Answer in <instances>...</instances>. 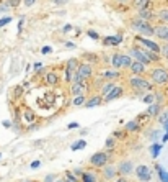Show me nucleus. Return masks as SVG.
<instances>
[{"instance_id":"nucleus-1","label":"nucleus","mask_w":168,"mask_h":182,"mask_svg":"<svg viewBox=\"0 0 168 182\" xmlns=\"http://www.w3.org/2000/svg\"><path fill=\"white\" fill-rule=\"evenodd\" d=\"M131 28H132L134 31L144 35V36H152V35H155V28H153L147 20H142V18H136V20L131 21Z\"/></svg>"},{"instance_id":"nucleus-2","label":"nucleus","mask_w":168,"mask_h":182,"mask_svg":"<svg viewBox=\"0 0 168 182\" xmlns=\"http://www.w3.org/2000/svg\"><path fill=\"white\" fill-rule=\"evenodd\" d=\"M111 151L113 149H108V153L106 151L93 153V154L90 156V159H88L90 166L91 167H105L108 164V161H109V154H111Z\"/></svg>"},{"instance_id":"nucleus-3","label":"nucleus","mask_w":168,"mask_h":182,"mask_svg":"<svg viewBox=\"0 0 168 182\" xmlns=\"http://www.w3.org/2000/svg\"><path fill=\"white\" fill-rule=\"evenodd\" d=\"M111 64H113V67H116V69L131 67V64H132V59H131V56L116 53V54H113V57H111Z\"/></svg>"},{"instance_id":"nucleus-4","label":"nucleus","mask_w":168,"mask_h":182,"mask_svg":"<svg viewBox=\"0 0 168 182\" xmlns=\"http://www.w3.org/2000/svg\"><path fill=\"white\" fill-rule=\"evenodd\" d=\"M129 84L131 87L134 89H139V90H152V82H149L147 79H144L141 76H134L129 79Z\"/></svg>"},{"instance_id":"nucleus-5","label":"nucleus","mask_w":168,"mask_h":182,"mask_svg":"<svg viewBox=\"0 0 168 182\" xmlns=\"http://www.w3.org/2000/svg\"><path fill=\"white\" fill-rule=\"evenodd\" d=\"M134 174H136V177L141 180V182H149L152 179V169H150L147 164H139L136 167Z\"/></svg>"},{"instance_id":"nucleus-6","label":"nucleus","mask_w":168,"mask_h":182,"mask_svg":"<svg viewBox=\"0 0 168 182\" xmlns=\"http://www.w3.org/2000/svg\"><path fill=\"white\" fill-rule=\"evenodd\" d=\"M150 79H152V82H153V84L163 85V84L168 82V72H166L165 69L157 67V69H153V71L150 72Z\"/></svg>"},{"instance_id":"nucleus-7","label":"nucleus","mask_w":168,"mask_h":182,"mask_svg":"<svg viewBox=\"0 0 168 182\" xmlns=\"http://www.w3.org/2000/svg\"><path fill=\"white\" fill-rule=\"evenodd\" d=\"M129 53H131V56L134 57V61H141V62H144V64H145V66H149V64L152 62V61H150V57H149L147 54H145V51L139 49V48L131 49Z\"/></svg>"},{"instance_id":"nucleus-8","label":"nucleus","mask_w":168,"mask_h":182,"mask_svg":"<svg viewBox=\"0 0 168 182\" xmlns=\"http://www.w3.org/2000/svg\"><path fill=\"white\" fill-rule=\"evenodd\" d=\"M134 171H136V167H134L132 161H121L118 164V172L121 176H129V174H132Z\"/></svg>"},{"instance_id":"nucleus-9","label":"nucleus","mask_w":168,"mask_h":182,"mask_svg":"<svg viewBox=\"0 0 168 182\" xmlns=\"http://www.w3.org/2000/svg\"><path fill=\"white\" fill-rule=\"evenodd\" d=\"M118 167H114V166H109V164H106L105 167H103V171H101V176H103V179L105 180H113L116 176H118Z\"/></svg>"},{"instance_id":"nucleus-10","label":"nucleus","mask_w":168,"mask_h":182,"mask_svg":"<svg viewBox=\"0 0 168 182\" xmlns=\"http://www.w3.org/2000/svg\"><path fill=\"white\" fill-rule=\"evenodd\" d=\"M162 113V104H158V102H153L147 107V110H145V115L150 116V118H157V116Z\"/></svg>"},{"instance_id":"nucleus-11","label":"nucleus","mask_w":168,"mask_h":182,"mask_svg":"<svg viewBox=\"0 0 168 182\" xmlns=\"http://www.w3.org/2000/svg\"><path fill=\"white\" fill-rule=\"evenodd\" d=\"M70 92H72V95H85V92H86V87L83 82H72V87H70Z\"/></svg>"},{"instance_id":"nucleus-12","label":"nucleus","mask_w":168,"mask_h":182,"mask_svg":"<svg viewBox=\"0 0 168 182\" xmlns=\"http://www.w3.org/2000/svg\"><path fill=\"white\" fill-rule=\"evenodd\" d=\"M137 41H139V43H142V45H144L145 48H147V49L155 51V53H160V49H162V48H160V46L157 45V43H153V41L147 40V38H144V36H139V38H137Z\"/></svg>"},{"instance_id":"nucleus-13","label":"nucleus","mask_w":168,"mask_h":182,"mask_svg":"<svg viewBox=\"0 0 168 182\" xmlns=\"http://www.w3.org/2000/svg\"><path fill=\"white\" fill-rule=\"evenodd\" d=\"M122 43V35H116V36H106L103 40V45L106 46H118Z\"/></svg>"},{"instance_id":"nucleus-14","label":"nucleus","mask_w":168,"mask_h":182,"mask_svg":"<svg viewBox=\"0 0 168 182\" xmlns=\"http://www.w3.org/2000/svg\"><path fill=\"white\" fill-rule=\"evenodd\" d=\"M105 102V99H103V95H95V97H91V99H88L86 100V104L83 105L85 108H93V107H100L101 104Z\"/></svg>"},{"instance_id":"nucleus-15","label":"nucleus","mask_w":168,"mask_h":182,"mask_svg":"<svg viewBox=\"0 0 168 182\" xmlns=\"http://www.w3.org/2000/svg\"><path fill=\"white\" fill-rule=\"evenodd\" d=\"M77 72H78L80 76H82V79L85 81V79H88V77L91 76L93 69H91V66H90V64H80V66H78V69H77Z\"/></svg>"},{"instance_id":"nucleus-16","label":"nucleus","mask_w":168,"mask_h":182,"mask_svg":"<svg viewBox=\"0 0 168 182\" xmlns=\"http://www.w3.org/2000/svg\"><path fill=\"white\" fill-rule=\"evenodd\" d=\"M124 130H126L127 133H136V131L141 130V123H139L137 118H134V120H131V121H127L126 125H124Z\"/></svg>"},{"instance_id":"nucleus-17","label":"nucleus","mask_w":168,"mask_h":182,"mask_svg":"<svg viewBox=\"0 0 168 182\" xmlns=\"http://www.w3.org/2000/svg\"><path fill=\"white\" fill-rule=\"evenodd\" d=\"M122 92H124V90H122V87H114V89H113L111 92H109L106 97H103V99H105V102L116 100V99H119V97L122 95Z\"/></svg>"},{"instance_id":"nucleus-18","label":"nucleus","mask_w":168,"mask_h":182,"mask_svg":"<svg viewBox=\"0 0 168 182\" xmlns=\"http://www.w3.org/2000/svg\"><path fill=\"white\" fill-rule=\"evenodd\" d=\"M162 148H163V144H162V141H155L153 144H150L149 146V151H150V154H152V158L153 159H157L158 158V154H160V151H162Z\"/></svg>"},{"instance_id":"nucleus-19","label":"nucleus","mask_w":168,"mask_h":182,"mask_svg":"<svg viewBox=\"0 0 168 182\" xmlns=\"http://www.w3.org/2000/svg\"><path fill=\"white\" fill-rule=\"evenodd\" d=\"M131 71L134 72V74H142V72H145V64L141 62V61H132V64H131Z\"/></svg>"},{"instance_id":"nucleus-20","label":"nucleus","mask_w":168,"mask_h":182,"mask_svg":"<svg viewBox=\"0 0 168 182\" xmlns=\"http://www.w3.org/2000/svg\"><path fill=\"white\" fill-rule=\"evenodd\" d=\"M155 35L158 36L160 40L168 41V26H165V25H162V26H157V28H155Z\"/></svg>"},{"instance_id":"nucleus-21","label":"nucleus","mask_w":168,"mask_h":182,"mask_svg":"<svg viewBox=\"0 0 168 182\" xmlns=\"http://www.w3.org/2000/svg\"><path fill=\"white\" fill-rule=\"evenodd\" d=\"M80 180H82V182H100V179H98L96 174H95V172H90V171H85L83 176L80 177Z\"/></svg>"},{"instance_id":"nucleus-22","label":"nucleus","mask_w":168,"mask_h":182,"mask_svg":"<svg viewBox=\"0 0 168 182\" xmlns=\"http://www.w3.org/2000/svg\"><path fill=\"white\" fill-rule=\"evenodd\" d=\"M155 171H157V174H158L160 182H168V172L163 169L162 164H155Z\"/></svg>"},{"instance_id":"nucleus-23","label":"nucleus","mask_w":168,"mask_h":182,"mask_svg":"<svg viewBox=\"0 0 168 182\" xmlns=\"http://www.w3.org/2000/svg\"><path fill=\"white\" fill-rule=\"evenodd\" d=\"M85 148H86V141L82 140V138H80V140H77L75 143H72V146H70L72 151H80V149H85Z\"/></svg>"},{"instance_id":"nucleus-24","label":"nucleus","mask_w":168,"mask_h":182,"mask_svg":"<svg viewBox=\"0 0 168 182\" xmlns=\"http://www.w3.org/2000/svg\"><path fill=\"white\" fill-rule=\"evenodd\" d=\"M46 82L49 85H56L57 82H59V76H57L56 72H47L46 74Z\"/></svg>"},{"instance_id":"nucleus-25","label":"nucleus","mask_w":168,"mask_h":182,"mask_svg":"<svg viewBox=\"0 0 168 182\" xmlns=\"http://www.w3.org/2000/svg\"><path fill=\"white\" fill-rule=\"evenodd\" d=\"M157 120H158V123L162 126H165V130L168 131V112H162L158 116H157Z\"/></svg>"},{"instance_id":"nucleus-26","label":"nucleus","mask_w":168,"mask_h":182,"mask_svg":"<svg viewBox=\"0 0 168 182\" xmlns=\"http://www.w3.org/2000/svg\"><path fill=\"white\" fill-rule=\"evenodd\" d=\"M153 17V13L149 10V7H145V8H141V12H139V18H142V20H150Z\"/></svg>"},{"instance_id":"nucleus-27","label":"nucleus","mask_w":168,"mask_h":182,"mask_svg":"<svg viewBox=\"0 0 168 182\" xmlns=\"http://www.w3.org/2000/svg\"><path fill=\"white\" fill-rule=\"evenodd\" d=\"M114 87H116L114 84H111V82L108 84V82H106V84H105L103 87H101V95H103V97H106L108 94H109V92H111V90L114 89Z\"/></svg>"},{"instance_id":"nucleus-28","label":"nucleus","mask_w":168,"mask_h":182,"mask_svg":"<svg viewBox=\"0 0 168 182\" xmlns=\"http://www.w3.org/2000/svg\"><path fill=\"white\" fill-rule=\"evenodd\" d=\"M114 146H116V138H114V136L106 138V141H105V148H106V149H114Z\"/></svg>"},{"instance_id":"nucleus-29","label":"nucleus","mask_w":168,"mask_h":182,"mask_svg":"<svg viewBox=\"0 0 168 182\" xmlns=\"http://www.w3.org/2000/svg\"><path fill=\"white\" fill-rule=\"evenodd\" d=\"M78 59H75V57H72V59L67 61V69H72V71H77L78 69Z\"/></svg>"},{"instance_id":"nucleus-30","label":"nucleus","mask_w":168,"mask_h":182,"mask_svg":"<svg viewBox=\"0 0 168 182\" xmlns=\"http://www.w3.org/2000/svg\"><path fill=\"white\" fill-rule=\"evenodd\" d=\"M85 104H86L85 95H77V97L74 99V105H75V107H82V105H85Z\"/></svg>"},{"instance_id":"nucleus-31","label":"nucleus","mask_w":168,"mask_h":182,"mask_svg":"<svg viewBox=\"0 0 168 182\" xmlns=\"http://www.w3.org/2000/svg\"><path fill=\"white\" fill-rule=\"evenodd\" d=\"M142 100H144V104L150 105V104H153V100H155V94H147V95L142 97Z\"/></svg>"},{"instance_id":"nucleus-32","label":"nucleus","mask_w":168,"mask_h":182,"mask_svg":"<svg viewBox=\"0 0 168 182\" xmlns=\"http://www.w3.org/2000/svg\"><path fill=\"white\" fill-rule=\"evenodd\" d=\"M134 5L137 7L139 10L145 8V7H149V0H134Z\"/></svg>"},{"instance_id":"nucleus-33","label":"nucleus","mask_w":168,"mask_h":182,"mask_svg":"<svg viewBox=\"0 0 168 182\" xmlns=\"http://www.w3.org/2000/svg\"><path fill=\"white\" fill-rule=\"evenodd\" d=\"M158 20L165 21V23H168V10H160L158 12Z\"/></svg>"},{"instance_id":"nucleus-34","label":"nucleus","mask_w":168,"mask_h":182,"mask_svg":"<svg viewBox=\"0 0 168 182\" xmlns=\"http://www.w3.org/2000/svg\"><path fill=\"white\" fill-rule=\"evenodd\" d=\"M105 79H118L119 77V72H113V71H106L105 72Z\"/></svg>"},{"instance_id":"nucleus-35","label":"nucleus","mask_w":168,"mask_h":182,"mask_svg":"<svg viewBox=\"0 0 168 182\" xmlns=\"http://www.w3.org/2000/svg\"><path fill=\"white\" fill-rule=\"evenodd\" d=\"M65 177H67L69 180H72V182H78V180H80L78 176H75V174L70 172V171H65Z\"/></svg>"},{"instance_id":"nucleus-36","label":"nucleus","mask_w":168,"mask_h":182,"mask_svg":"<svg viewBox=\"0 0 168 182\" xmlns=\"http://www.w3.org/2000/svg\"><path fill=\"white\" fill-rule=\"evenodd\" d=\"M126 135H127L126 130H124V131H121V130H116V131H113V136L114 138H121V140H122V138H126Z\"/></svg>"},{"instance_id":"nucleus-37","label":"nucleus","mask_w":168,"mask_h":182,"mask_svg":"<svg viewBox=\"0 0 168 182\" xmlns=\"http://www.w3.org/2000/svg\"><path fill=\"white\" fill-rule=\"evenodd\" d=\"M162 49H160V53H162V56H165L166 59H168V43H165L163 46H160Z\"/></svg>"},{"instance_id":"nucleus-38","label":"nucleus","mask_w":168,"mask_h":182,"mask_svg":"<svg viewBox=\"0 0 168 182\" xmlns=\"http://www.w3.org/2000/svg\"><path fill=\"white\" fill-rule=\"evenodd\" d=\"M86 35H88L90 38H93V40H100V35L96 31H93V30H88V31H86Z\"/></svg>"},{"instance_id":"nucleus-39","label":"nucleus","mask_w":168,"mask_h":182,"mask_svg":"<svg viewBox=\"0 0 168 182\" xmlns=\"http://www.w3.org/2000/svg\"><path fill=\"white\" fill-rule=\"evenodd\" d=\"M83 172H85L83 167H75V169H74V174H75V176H78V177H82Z\"/></svg>"},{"instance_id":"nucleus-40","label":"nucleus","mask_w":168,"mask_h":182,"mask_svg":"<svg viewBox=\"0 0 168 182\" xmlns=\"http://www.w3.org/2000/svg\"><path fill=\"white\" fill-rule=\"evenodd\" d=\"M10 21H12V18H10V17H5V18H2V20H0V28H3L5 25H8Z\"/></svg>"},{"instance_id":"nucleus-41","label":"nucleus","mask_w":168,"mask_h":182,"mask_svg":"<svg viewBox=\"0 0 168 182\" xmlns=\"http://www.w3.org/2000/svg\"><path fill=\"white\" fill-rule=\"evenodd\" d=\"M56 174H47V176L44 177V182H56Z\"/></svg>"},{"instance_id":"nucleus-42","label":"nucleus","mask_w":168,"mask_h":182,"mask_svg":"<svg viewBox=\"0 0 168 182\" xmlns=\"http://www.w3.org/2000/svg\"><path fill=\"white\" fill-rule=\"evenodd\" d=\"M13 94H15V97H21V94H23V89H21L20 85H17L15 89H13Z\"/></svg>"},{"instance_id":"nucleus-43","label":"nucleus","mask_w":168,"mask_h":182,"mask_svg":"<svg viewBox=\"0 0 168 182\" xmlns=\"http://www.w3.org/2000/svg\"><path fill=\"white\" fill-rule=\"evenodd\" d=\"M39 167H41V161H33L31 164H30V169H39Z\"/></svg>"},{"instance_id":"nucleus-44","label":"nucleus","mask_w":168,"mask_h":182,"mask_svg":"<svg viewBox=\"0 0 168 182\" xmlns=\"http://www.w3.org/2000/svg\"><path fill=\"white\" fill-rule=\"evenodd\" d=\"M42 69H44V66H42V62H36V64H34V71H36V72H41Z\"/></svg>"},{"instance_id":"nucleus-45","label":"nucleus","mask_w":168,"mask_h":182,"mask_svg":"<svg viewBox=\"0 0 168 182\" xmlns=\"http://www.w3.org/2000/svg\"><path fill=\"white\" fill-rule=\"evenodd\" d=\"M153 94H155V102H158V104H162V105H163V97L160 95L158 92H153Z\"/></svg>"},{"instance_id":"nucleus-46","label":"nucleus","mask_w":168,"mask_h":182,"mask_svg":"<svg viewBox=\"0 0 168 182\" xmlns=\"http://www.w3.org/2000/svg\"><path fill=\"white\" fill-rule=\"evenodd\" d=\"M69 130H77V128H80V125L77 121H72V123H69V126H67Z\"/></svg>"},{"instance_id":"nucleus-47","label":"nucleus","mask_w":168,"mask_h":182,"mask_svg":"<svg viewBox=\"0 0 168 182\" xmlns=\"http://www.w3.org/2000/svg\"><path fill=\"white\" fill-rule=\"evenodd\" d=\"M51 51H52V48H51V46H44V48L41 49V53H42V54H49Z\"/></svg>"},{"instance_id":"nucleus-48","label":"nucleus","mask_w":168,"mask_h":182,"mask_svg":"<svg viewBox=\"0 0 168 182\" xmlns=\"http://www.w3.org/2000/svg\"><path fill=\"white\" fill-rule=\"evenodd\" d=\"M23 3H25L26 7H33V5L36 3V0H23Z\"/></svg>"},{"instance_id":"nucleus-49","label":"nucleus","mask_w":168,"mask_h":182,"mask_svg":"<svg viewBox=\"0 0 168 182\" xmlns=\"http://www.w3.org/2000/svg\"><path fill=\"white\" fill-rule=\"evenodd\" d=\"M158 136H160V131L153 130V133H152V140H158Z\"/></svg>"},{"instance_id":"nucleus-50","label":"nucleus","mask_w":168,"mask_h":182,"mask_svg":"<svg viewBox=\"0 0 168 182\" xmlns=\"http://www.w3.org/2000/svg\"><path fill=\"white\" fill-rule=\"evenodd\" d=\"M72 28H74V26H72V25H65V26L62 28V31H64V33H69V31L72 30Z\"/></svg>"},{"instance_id":"nucleus-51","label":"nucleus","mask_w":168,"mask_h":182,"mask_svg":"<svg viewBox=\"0 0 168 182\" xmlns=\"http://www.w3.org/2000/svg\"><path fill=\"white\" fill-rule=\"evenodd\" d=\"M114 182H127V179H126V176H121V177H118Z\"/></svg>"},{"instance_id":"nucleus-52","label":"nucleus","mask_w":168,"mask_h":182,"mask_svg":"<svg viewBox=\"0 0 168 182\" xmlns=\"http://www.w3.org/2000/svg\"><path fill=\"white\" fill-rule=\"evenodd\" d=\"M18 3H20V0H10V2H8L10 7H15V5H18Z\"/></svg>"},{"instance_id":"nucleus-53","label":"nucleus","mask_w":168,"mask_h":182,"mask_svg":"<svg viewBox=\"0 0 168 182\" xmlns=\"http://www.w3.org/2000/svg\"><path fill=\"white\" fill-rule=\"evenodd\" d=\"M3 126H5V128H10V126H12V121H10V120H5V121H3Z\"/></svg>"},{"instance_id":"nucleus-54","label":"nucleus","mask_w":168,"mask_h":182,"mask_svg":"<svg viewBox=\"0 0 168 182\" xmlns=\"http://www.w3.org/2000/svg\"><path fill=\"white\" fill-rule=\"evenodd\" d=\"M65 2H67V0H56L54 3H56V5H64Z\"/></svg>"},{"instance_id":"nucleus-55","label":"nucleus","mask_w":168,"mask_h":182,"mask_svg":"<svg viewBox=\"0 0 168 182\" xmlns=\"http://www.w3.org/2000/svg\"><path fill=\"white\" fill-rule=\"evenodd\" d=\"M166 141H168V131H166V133L163 135V138H162V143H166Z\"/></svg>"},{"instance_id":"nucleus-56","label":"nucleus","mask_w":168,"mask_h":182,"mask_svg":"<svg viewBox=\"0 0 168 182\" xmlns=\"http://www.w3.org/2000/svg\"><path fill=\"white\" fill-rule=\"evenodd\" d=\"M65 46H67V48H75V45H74V43H69V41L65 43Z\"/></svg>"},{"instance_id":"nucleus-57","label":"nucleus","mask_w":168,"mask_h":182,"mask_svg":"<svg viewBox=\"0 0 168 182\" xmlns=\"http://www.w3.org/2000/svg\"><path fill=\"white\" fill-rule=\"evenodd\" d=\"M23 182H36V180H33V179H30V180H23Z\"/></svg>"},{"instance_id":"nucleus-58","label":"nucleus","mask_w":168,"mask_h":182,"mask_svg":"<svg viewBox=\"0 0 168 182\" xmlns=\"http://www.w3.org/2000/svg\"><path fill=\"white\" fill-rule=\"evenodd\" d=\"M56 182H65V180H56Z\"/></svg>"},{"instance_id":"nucleus-59","label":"nucleus","mask_w":168,"mask_h":182,"mask_svg":"<svg viewBox=\"0 0 168 182\" xmlns=\"http://www.w3.org/2000/svg\"><path fill=\"white\" fill-rule=\"evenodd\" d=\"M65 182H72V180H69V179H67V180H65Z\"/></svg>"},{"instance_id":"nucleus-60","label":"nucleus","mask_w":168,"mask_h":182,"mask_svg":"<svg viewBox=\"0 0 168 182\" xmlns=\"http://www.w3.org/2000/svg\"><path fill=\"white\" fill-rule=\"evenodd\" d=\"M166 97H168V90H166Z\"/></svg>"},{"instance_id":"nucleus-61","label":"nucleus","mask_w":168,"mask_h":182,"mask_svg":"<svg viewBox=\"0 0 168 182\" xmlns=\"http://www.w3.org/2000/svg\"><path fill=\"white\" fill-rule=\"evenodd\" d=\"M0 158H2V153H0Z\"/></svg>"},{"instance_id":"nucleus-62","label":"nucleus","mask_w":168,"mask_h":182,"mask_svg":"<svg viewBox=\"0 0 168 182\" xmlns=\"http://www.w3.org/2000/svg\"><path fill=\"white\" fill-rule=\"evenodd\" d=\"M105 182H106V180H105Z\"/></svg>"}]
</instances>
